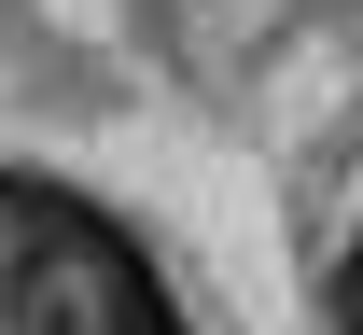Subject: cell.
<instances>
[{"label": "cell", "mask_w": 363, "mask_h": 335, "mask_svg": "<svg viewBox=\"0 0 363 335\" xmlns=\"http://www.w3.org/2000/svg\"><path fill=\"white\" fill-rule=\"evenodd\" d=\"M350 335H363V251H350Z\"/></svg>", "instance_id": "cell-2"}, {"label": "cell", "mask_w": 363, "mask_h": 335, "mask_svg": "<svg viewBox=\"0 0 363 335\" xmlns=\"http://www.w3.org/2000/svg\"><path fill=\"white\" fill-rule=\"evenodd\" d=\"M0 322L14 335H140V280H98V266H14L0 280Z\"/></svg>", "instance_id": "cell-1"}]
</instances>
